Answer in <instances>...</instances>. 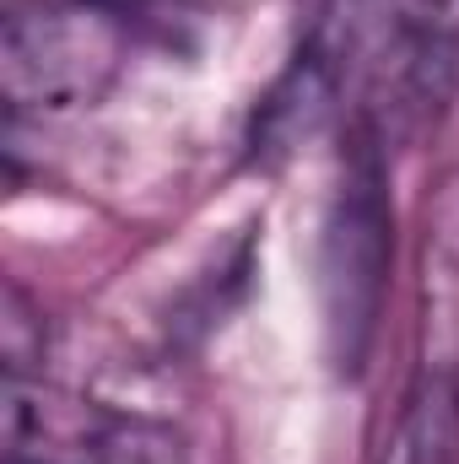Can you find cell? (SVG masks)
<instances>
[{
    "mask_svg": "<svg viewBox=\"0 0 459 464\" xmlns=\"http://www.w3.org/2000/svg\"><path fill=\"white\" fill-rule=\"evenodd\" d=\"M395 265V206H389V162L384 135L362 114L351 124L341 179L330 189V211L319 232V314L336 372L356 378L378 341L384 297Z\"/></svg>",
    "mask_w": 459,
    "mask_h": 464,
    "instance_id": "cell-1",
    "label": "cell"
},
{
    "mask_svg": "<svg viewBox=\"0 0 459 464\" xmlns=\"http://www.w3.org/2000/svg\"><path fill=\"white\" fill-rule=\"evenodd\" d=\"M130 33L82 0H16L0 33V87L11 114L93 109L119 82Z\"/></svg>",
    "mask_w": 459,
    "mask_h": 464,
    "instance_id": "cell-2",
    "label": "cell"
},
{
    "mask_svg": "<svg viewBox=\"0 0 459 464\" xmlns=\"http://www.w3.org/2000/svg\"><path fill=\"white\" fill-rule=\"evenodd\" d=\"M93 11H103L114 27L130 33V44H151V49H195L200 38V0H82Z\"/></svg>",
    "mask_w": 459,
    "mask_h": 464,
    "instance_id": "cell-5",
    "label": "cell"
},
{
    "mask_svg": "<svg viewBox=\"0 0 459 464\" xmlns=\"http://www.w3.org/2000/svg\"><path fill=\"white\" fill-rule=\"evenodd\" d=\"M373 16L384 27L389 114L433 119L459 82V0H373Z\"/></svg>",
    "mask_w": 459,
    "mask_h": 464,
    "instance_id": "cell-3",
    "label": "cell"
},
{
    "mask_svg": "<svg viewBox=\"0 0 459 464\" xmlns=\"http://www.w3.org/2000/svg\"><path fill=\"white\" fill-rule=\"evenodd\" d=\"M378 464H459V378L449 367H422Z\"/></svg>",
    "mask_w": 459,
    "mask_h": 464,
    "instance_id": "cell-4",
    "label": "cell"
}]
</instances>
